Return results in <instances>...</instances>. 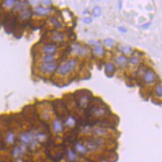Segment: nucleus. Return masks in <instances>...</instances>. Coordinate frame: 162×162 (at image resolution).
Listing matches in <instances>:
<instances>
[{"label": "nucleus", "instance_id": "obj_30", "mask_svg": "<svg viewBox=\"0 0 162 162\" xmlns=\"http://www.w3.org/2000/svg\"><path fill=\"white\" fill-rule=\"evenodd\" d=\"M151 25V23H148L147 25H143V27H147V26H149V25Z\"/></svg>", "mask_w": 162, "mask_h": 162}, {"label": "nucleus", "instance_id": "obj_15", "mask_svg": "<svg viewBox=\"0 0 162 162\" xmlns=\"http://www.w3.org/2000/svg\"><path fill=\"white\" fill-rule=\"evenodd\" d=\"M14 140H15V135L13 133H12V132L8 133L7 135V142L10 143V144H12L14 142Z\"/></svg>", "mask_w": 162, "mask_h": 162}, {"label": "nucleus", "instance_id": "obj_19", "mask_svg": "<svg viewBox=\"0 0 162 162\" xmlns=\"http://www.w3.org/2000/svg\"><path fill=\"white\" fill-rule=\"evenodd\" d=\"M53 39L54 40V41L61 42L63 40V35H62V34H61V33H56V34L53 35Z\"/></svg>", "mask_w": 162, "mask_h": 162}, {"label": "nucleus", "instance_id": "obj_13", "mask_svg": "<svg viewBox=\"0 0 162 162\" xmlns=\"http://www.w3.org/2000/svg\"><path fill=\"white\" fill-rule=\"evenodd\" d=\"M105 70H106V73L107 74H113L114 71H115V67H114V65L112 63H107L105 66Z\"/></svg>", "mask_w": 162, "mask_h": 162}, {"label": "nucleus", "instance_id": "obj_11", "mask_svg": "<svg viewBox=\"0 0 162 162\" xmlns=\"http://www.w3.org/2000/svg\"><path fill=\"white\" fill-rule=\"evenodd\" d=\"M25 150V146H21V147H15L13 152H12V155L13 156L17 157V156H19L21 154H22Z\"/></svg>", "mask_w": 162, "mask_h": 162}, {"label": "nucleus", "instance_id": "obj_23", "mask_svg": "<svg viewBox=\"0 0 162 162\" xmlns=\"http://www.w3.org/2000/svg\"><path fill=\"white\" fill-rule=\"evenodd\" d=\"M50 21H51V23H53V25H54V26H56V27H57V28H60V27H61V23H60V22H59V21H57V19L56 17H53L51 18Z\"/></svg>", "mask_w": 162, "mask_h": 162}, {"label": "nucleus", "instance_id": "obj_6", "mask_svg": "<svg viewBox=\"0 0 162 162\" xmlns=\"http://www.w3.org/2000/svg\"><path fill=\"white\" fill-rule=\"evenodd\" d=\"M57 46L53 43L47 44V45L43 47V52L46 55H54L57 53Z\"/></svg>", "mask_w": 162, "mask_h": 162}, {"label": "nucleus", "instance_id": "obj_2", "mask_svg": "<svg viewBox=\"0 0 162 162\" xmlns=\"http://www.w3.org/2000/svg\"><path fill=\"white\" fill-rule=\"evenodd\" d=\"M143 79L147 84H153L156 79V75L152 70H147L144 73L143 75Z\"/></svg>", "mask_w": 162, "mask_h": 162}, {"label": "nucleus", "instance_id": "obj_27", "mask_svg": "<svg viewBox=\"0 0 162 162\" xmlns=\"http://www.w3.org/2000/svg\"><path fill=\"white\" fill-rule=\"evenodd\" d=\"M92 18L90 17H85V18H84L83 19V21L84 22V23H86V24H90L91 22H92Z\"/></svg>", "mask_w": 162, "mask_h": 162}, {"label": "nucleus", "instance_id": "obj_1", "mask_svg": "<svg viewBox=\"0 0 162 162\" xmlns=\"http://www.w3.org/2000/svg\"><path fill=\"white\" fill-rule=\"evenodd\" d=\"M77 63H78V62H77V60H75V59H70L65 64L59 66L57 69V71L61 75H68L74 69H75V67L77 66Z\"/></svg>", "mask_w": 162, "mask_h": 162}, {"label": "nucleus", "instance_id": "obj_9", "mask_svg": "<svg viewBox=\"0 0 162 162\" xmlns=\"http://www.w3.org/2000/svg\"><path fill=\"white\" fill-rule=\"evenodd\" d=\"M75 150L81 155H85L87 153V147L83 145L82 143H77L75 145Z\"/></svg>", "mask_w": 162, "mask_h": 162}, {"label": "nucleus", "instance_id": "obj_8", "mask_svg": "<svg viewBox=\"0 0 162 162\" xmlns=\"http://www.w3.org/2000/svg\"><path fill=\"white\" fill-rule=\"evenodd\" d=\"M35 12L37 15H39V16H45V15H48L50 13L51 9L39 6V7H37L35 9Z\"/></svg>", "mask_w": 162, "mask_h": 162}, {"label": "nucleus", "instance_id": "obj_12", "mask_svg": "<svg viewBox=\"0 0 162 162\" xmlns=\"http://www.w3.org/2000/svg\"><path fill=\"white\" fill-rule=\"evenodd\" d=\"M127 61H128V59H127V57H125V56L118 57L116 59V63L118 65L121 66H124L125 65L127 64Z\"/></svg>", "mask_w": 162, "mask_h": 162}, {"label": "nucleus", "instance_id": "obj_21", "mask_svg": "<svg viewBox=\"0 0 162 162\" xmlns=\"http://www.w3.org/2000/svg\"><path fill=\"white\" fill-rule=\"evenodd\" d=\"M43 62H54V56L53 55H46L43 59Z\"/></svg>", "mask_w": 162, "mask_h": 162}, {"label": "nucleus", "instance_id": "obj_17", "mask_svg": "<svg viewBox=\"0 0 162 162\" xmlns=\"http://www.w3.org/2000/svg\"><path fill=\"white\" fill-rule=\"evenodd\" d=\"M21 18L23 20H25V19H27V18L30 16V11L28 10V9H23V11H22V12H21Z\"/></svg>", "mask_w": 162, "mask_h": 162}, {"label": "nucleus", "instance_id": "obj_16", "mask_svg": "<svg viewBox=\"0 0 162 162\" xmlns=\"http://www.w3.org/2000/svg\"><path fill=\"white\" fill-rule=\"evenodd\" d=\"M155 92H156V94L157 97L162 98V85L160 84H158L155 88Z\"/></svg>", "mask_w": 162, "mask_h": 162}, {"label": "nucleus", "instance_id": "obj_25", "mask_svg": "<svg viewBox=\"0 0 162 162\" xmlns=\"http://www.w3.org/2000/svg\"><path fill=\"white\" fill-rule=\"evenodd\" d=\"M104 44L107 47H110L114 44V40L111 39H106L104 40Z\"/></svg>", "mask_w": 162, "mask_h": 162}, {"label": "nucleus", "instance_id": "obj_28", "mask_svg": "<svg viewBox=\"0 0 162 162\" xmlns=\"http://www.w3.org/2000/svg\"><path fill=\"white\" fill-rule=\"evenodd\" d=\"M42 3H44V4L45 5H51L52 4V2L51 1H42Z\"/></svg>", "mask_w": 162, "mask_h": 162}, {"label": "nucleus", "instance_id": "obj_3", "mask_svg": "<svg viewBox=\"0 0 162 162\" xmlns=\"http://www.w3.org/2000/svg\"><path fill=\"white\" fill-rule=\"evenodd\" d=\"M40 68L46 73H53L57 70V66L55 62H43Z\"/></svg>", "mask_w": 162, "mask_h": 162}, {"label": "nucleus", "instance_id": "obj_29", "mask_svg": "<svg viewBox=\"0 0 162 162\" xmlns=\"http://www.w3.org/2000/svg\"><path fill=\"white\" fill-rule=\"evenodd\" d=\"M119 29H120V31H122V32H124V33H125V32H126V31H127V30H126V29H124V27H120V28H119Z\"/></svg>", "mask_w": 162, "mask_h": 162}, {"label": "nucleus", "instance_id": "obj_10", "mask_svg": "<svg viewBox=\"0 0 162 162\" xmlns=\"http://www.w3.org/2000/svg\"><path fill=\"white\" fill-rule=\"evenodd\" d=\"M53 127L55 133H60L62 130V124L61 123V121L58 120H55L53 121Z\"/></svg>", "mask_w": 162, "mask_h": 162}, {"label": "nucleus", "instance_id": "obj_26", "mask_svg": "<svg viewBox=\"0 0 162 162\" xmlns=\"http://www.w3.org/2000/svg\"><path fill=\"white\" fill-rule=\"evenodd\" d=\"M15 3H16V1H12V0H7V1H5L4 2V4H5V6L6 7H12L14 4H15Z\"/></svg>", "mask_w": 162, "mask_h": 162}, {"label": "nucleus", "instance_id": "obj_4", "mask_svg": "<svg viewBox=\"0 0 162 162\" xmlns=\"http://www.w3.org/2000/svg\"><path fill=\"white\" fill-rule=\"evenodd\" d=\"M20 138H21V141L23 142L24 144H30L32 146L35 145L34 136L31 134V133H25V134H21Z\"/></svg>", "mask_w": 162, "mask_h": 162}, {"label": "nucleus", "instance_id": "obj_5", "mask_svg": "<svg viewBox=\"0 0 162 162\" xmlns=\"http://www.w3.org/2000/svg\"><path fill=\"white\" fill-rule=\"evenodd\" d=\"M88 43L92 44V45H94V49H93L94 54L98 55V56H101V55L104 54V48L102 47L101 43L99 42L95 41V40H89Z\"/></svg>", "mask_w": 162, "mask_h": 162}, {"label": "nucleus", "instance_id": "obj_20", "mask_svg": "<svg viewBox=\"0 0 162 162\" xmlns=\"http://www.w3.org/2000/svg\"><path fill=\"white\" fill-rule=\"evenodd\" d=\"M74 124H75V118L72 116H69L66 120V125L71 127V126H73Z\"/></svg>", "mask_w": 162, "mask_h": 162}, {"label": "nucleus", "instance_id": "obj_22", "mask_svg": "<svg viewBox=\"0 0 162 162\" xmlns=\"http://www.w3.org/2000/svg\"><path fill=\"white\" fill-rule=\"evenodd\" d=\"M139 58L138 56H134V57H132L130 58V60H129V63L131 65H134V66H136V65H138L139 63Z\"/></svg>", "mask_w": 162, "mask_h": 162}, {"label": "nucleus", "instance_id": "obj_18", "mask_svg": "<svg viewBox=\"0 0 162 162\" xmlns=\"http://www.w3.org/2000/svg\"><path fill=\"white\" fill-rule=\"evenodd\" d=\"M67 156H68L69 160H71V161H74V160L76 159V155H75V153L72 150H69L68 151Z\"/></svg>", "mask_w": 162, "mask_h": 162}, {"label": "nucleus", "instance_id": "obj_7", "mask_svg": "<svg viewBox=\"0 0 162 162\" xmlns=\"http://www.w3.org/2000/svg\"><path fill=\"white\" fill-rule=\"evenodd\" d=\"M73 52L79 55H85L88 53V50L79 44H73Z\"/></svg>", "mask_w": 162, "mask_h": 162}, {"label": "nucleus", "instance_id": "obj_24", "mask_svg": "<svg viewBox=\"0 0 162 162\" xmlns=\"http://www.w3.org/2000/svg\"><path fill=\"white\" fill-rule=\"evenodd\" d=\"M101 14V8L99 7H95L93 9V15L95 17H98Z\"/></svg>", "mask_w": 162, "mask_h": 162}, {"label": "nucleus", "instance_id": "obj_14", "mask_svg": "<svg viewBox=\"0 0 162 162\" xmlns=\"http://www.w3.org/2000/svg\"><path fill=\"white\" fill-rule=\"evenodd\" d=\"M120 47V49L121 52H123V53L124 54H129L131 53V52H132V47H129V46H125V45H121L119 47Z\"/></svg>", "mask_w": 162, "mask_h": 162}]
</instances>
